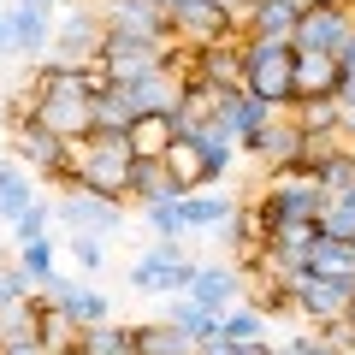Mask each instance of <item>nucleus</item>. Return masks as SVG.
Here are the masks:
<instances>
[{
    "instance_id": "nucleus-1",
    "label": "nucleus",
    "mask_w": 355,
    "mask_h": 355,
    "mask_svg": "<svg viewBox=\"0 0 355 355\" xmlns=\"http://www.w3.org/2000/svg\"><path fill=\"white\" fill-rule=\"evenodd\" d=\"M65 154H71V184L107 196V202H125V190H130V137L125 130H89Z\"/></svg>"
},
{
    "instance_id": "nucleus-2",
    "label": "nucleus",
    "mask_w": 355,
    "mask_h": 355,
    "mask_svg": "<svg viewBox=\"0 0 355 355\" xmlns=\"http://www.w3.org/2000/svg\"><path fill=\"white\" fill-rule=\"evenodd\" d=\"M243 95L266 101L272 113H291L296 107V48L291 42L243 36Z\"/></svg>"
},
{
    "instance_id": "nucleus-3",
    "label": "nucleus",
    "mask_w": 355,
    "mask_h": 355,
    "mask_svg": "<svg viewBox=\"0 0 355 355\" xmlns=\"http://www.w3.org/2000/svg\"><path fill=\"white\" fill-rule=\"evenodd\" d=\"M196 266H202V261H190L178 243H148V249L130 261V291L160 296V302H172V296H190Z\"/></svg>"
},
{
    "instance_id": "nucleus-4",
    "label": "nucleus",
    "mask_w": 355,
    "mask_h": 355,
    "mask_svg": "<svg viewBox=\"0 0 355 355\" xmlns=\"http://www.w3.org/2000/svg\"><path fill=\"white\" fill-rule=\"evenodd\" d=\"M53 225L65 231V237H113L119 225H125V207L107 202V196L83 190V184H71V190L53 196Z\"/></svg>"
},
{
    "instance_id": "nucleus-5",
    "label": "nucleus",
    "mask_w": 355,
    "mask_h": 355,
    "mask_svg": "<svg viewBox=\"0 0 355 355\" xmlns=\"http://www.w3.org/2000/svg\"><path fill=\"white\" fill-rule=\"evenodd\" d=\"M355 302V279H326V272H296L291 279V314H302L308 326H331Z\"/></svg>"
},
{
    "instance_id": "nucleus-6",
    "label": "nucleus",
    "mask_w": 355,
    "mask_h": 355,
    "mask_svg": "<svg viewBox=\"0 0 355 355\" xmlns=\"http://www.w3.org/2000/svg\"><path fill=\"white\" fill-rule=\"evenodd\" d=\"M101 42H107L101 12H89V6H65V12H53V48H48V60H60V65H95Z\"/></svg>"
},
{
    "instance_id": "nucleus-7",
    "label": "nucleus",
    "mask_w": 355,
    "mask_h": 355,
    "mask_svg": "<svg viewBox=\"0 0 355 355\" xmlns=\"http://www.w3.org/2000/svg\"><path fill=\"white\" fill-rule=\"evenodd\" d=\"M107 36H130V42H154V48H172V18L154 6V0H107L101 6Z\"/></svg>"
},
{
    "instance_id": "nucleus-8",
    "label": "nucleus",
    "mask_w": 355,
    "mask_h": 355,
    "mask_svg": "<svg viewBox=\"0 0 355 355\" xmlns=\"http://www.w3.org/2000/svg\"><path fill=\"white\" fill-rule=\"evenodd\" d=\"M254 207H261V219H266V231L272 225H284V219H326V207H331V196L320 190V184H266L261 196H249Z\"/></svg>"
},
{
    "instance_id": "nucleus-9",
    "label": "nucleus",
    "mask_w": 355,
    "mask_h": 355,
    "mask_svg": "<svg viewBox=\"0 0 355 355\" xmlns=\"http://www.w3.org/2000/svg\"><path fill=\"white\" fill-rule=\"evenodd\" d=\"M95 71H101L107 83H137V77L166 71V48H154V42H130V36H107L101 53H95Z\"/></svg>"
},
{
    "instance_id": "nucleus-10",
    "label": "nucleus",
    "mask_w": 355,
    "mask_h": 355,
    "mask_svg": "<svg viewBox=\"0 0 355 355\" xmlns=\"http://www.w3.org/2000/svg\"><path fill=\"white\" fill-rule=\"evenodd\" d=\"M302 148H308V142H302V130H296V119H291V113H272L261 130H254V137H243V142H237V154L261 160L266 172H272V166H291Z\"/></svg>"
},
{
    "instance_id": "nucleus-11",
    "label": "nucleus",
    "mask_w": 355,
    "mask_h": 355,
    "mask_svg": "<svg viewBox=\"0 0 355 355\" xmlns=\"http://www.w3.org/2000/svg\"><path fill=\"white\" fill-rule=\"evenodd\" d=\"M190 302L202 308V314H231V308L243 302V272L237 261H202L196 266V284H190Z\"/></svg>"
},
{
    "instance_id": "nucleus-12",
    "label": "nucleus",
    "mask_w": 355,
    "mask_h": 355,
    "mask_svg": "<svg viewBox=\"0 0 355 355\" xmlns=\"http://www.w3.org/2000/svg\"><path fill=\"white\" fill-rule=\"evenodd\" d=\"M302 0H249V12H243V36L254 42H291L296 24H302Z\"/></svg>"
},
{
    "instance_id": "nucleus-13",
    "label": "nucleus",
    "mask_w": 355,
    "mask_h": 355,
    "mask_svg": "<svg viewBox=\"0 0 355 355\" xmlns=\"http://www.w3.org/2000/svg\"><path fill=\"white\" fill-rule=\"evenodd\" d=\"M349 36H355V12H302L291 48L296 53H338Z\"/></svg>"
},
{
    "instance_id": "nucleus-14",
    "label": "nucleus",
    "mask_w": 355,
    "mask_h": 355,
    "mask_svg": "<svg viewBox=\"0 0 355 355\" xmlns=\"http://www.w3.org/2000/svg\"><path fill=\"white\" fill-rule=\"evenodd\" d=\"M343 65L338 53H296V107L302 101H338Z\"/></svg>"
},
{
    "instance_id": "nucleus-15",
    "label": "nucleus",
    "mask_w": 355,
    "mask_h": 355,
    "mask_svg": "<svg viewBox=\"0 0 355 355\" xmlns=\"http://www.w3.org/2000/svg\"><path fill=\"white\" fill-rule=\"evenodd\" d=\"M53 308H60V314L71 320L77 331L113 326V296H107V291H101L95 279H77V284H71V296H65V302H53Z\"/></svg>"
},
{
    "instance_id": "nucleus-16",
    "label": "nucleus",
    "mask_w": 355,
    "mask_h": 355,
    "mask_svg": "<svg viewBox=\"0 0 355 355\" xmlns=\"http://www.w3.org/2000/svg\"><path fill=\"white\" fill-rule=\"evenodd\" d=\"M36 202V172H24L18 160H0V225H18Z\"/></svg>"
},
{
    "instance_id": "nucleus-17",
    "label": "nucleus",
    "mask_w": 355,
    "mask_h": 355,
    "mask_svg": "<svg viewBox=\"0 0 355 355\" xmlns=\"http://www.w3.org/2000/svg\"><path fill=\"white\" fill-rule=\"evenodd\" d=\"M172 196H184V190L172 184V166H166V160H130V190H125V202L154 207V202H172Z\"/></svg>"
},
{
    "instance_id": "nucleus-18",
    "label": "nucleus",
    "mask_w": 355,
    "mask_h": 355,
    "mask_svg": "<svg viewBox=\"0 0 355 355\" xmlns=\"http://www.w3.org/2000/svg\"><path fill=\"white\" fill-rule=\"evenodd\" d=\"M53 48V18L48 12H24V6H12V53L30 65H42Z\"/></svg>"
},
{
    "instance_id": "nucleus-19",
    "label": "nucleus",
    "mask_w": 355,
    "mask_h": 355,
    "mask_svg": "<svg viewBox=\"0 0 355 355\" xmlns=\"http://www.w3.org/2000/svg\"><path fill=\"white\" fill-rule=\"evenodd\" d=\"M237 196L231 190H196V196H184V219H190V231H225L231 225V214H237Z\"/></svg>"
},
{
    "instance_id": "nucleus-20",
    "label": "nucleus",
    "mask_w": 355,
    "mask_h": 355,
    "mask_svg": "<svg viewBox=\"0 0 355 355\" xmlns=\"http://www.w3.org/2000/svg\"><path fill=\"white\" fill-rule=\"evenodd\" d=\"M125 137H130V160H166L172 142H178V125H172V113H148V119H137Z\"/></svg>"
},
{
    "instance_id": "nucleus-21",
    "label": "nucleus",
    "mask_w": 355,
    "mask_h": 355,
    "mask_svg": "<svg viewBox=\"0 0 355 355\" xmlns=\"http://www.w3.org/2000/svg\"><path fill=\"white\" fill-rule=\"evenodd\" d=\"M130 349L137 355H196V343L172 320H142V326H130Z\"/></svg>"
},
{
    "instance_id": "nucleus-22",
    "label": "nucleus",
    "mask_w": 355,
    "mask_h": 355,
    "mask_svg": "<svg viewBox=\"0 0 355 355\" xmlns=\"http://www.w3.org/2000/svg\"><path fill=\"white\" fill-rule=\"evenodd\" d=\"M184 142H196V148H202V160H207V172H214V184L231 172V166H237V137H231L219 119H214V125H202V130H190Z\"/></svg>"
},
{
    "instance_id": "nucleus-23",
    "label": "nucleus",
    "mask_w": 355,
    "mask_h": 355,
    "mask_svg": "<svg viewBox=\"0 0 355 355\" xmlns=\"http://www.w3.org/2000/svg\"><path fill=\"white\" fill-rule=\"evenodd\" d=\"M36 302H42V296H36ZM36 343H42L48 355H65V349H77V343H83V331H77L53 302H42V314H36Z\"/></svg>"
},
{
    "instance_id": "nucleus-24",
    "label": "nucleus",
    "mask_w": 355,
    "mask_h": 355,
    "mask_svg": "<svg viewBox=\"0 0 355 355\" xmlns=\"http://www.w3.org/2000/svg\"><path fill=\"white\" fill-rule=\"evenodd\" d=\"M266 119H272V107H266V101H254V95H243V89H237V95L225 101V113H219V125H225L231 137L243 142V137H254V130H261Z\"/></svg>"
},
{
    "instance_id": "nucleus-25",
    "label": "nucleus",
    "mask_w": 355,
    "mask_h": 355,
    "mask_svg": "<svg viewBox=\"0 0 355 355\" xmlns=\"http://www.w3.org/2000/svg\"><path fill=\"white\" fill-rule=\"evenodd\" d=\"M142 225L154 231V243H184V237H190V219H184V196L142 207Z\"/></svg>"
},
{
    "instance_id": "nucleus-26",
    "label": "nucleus",
    "mask_w": 355,
    "mask_h": 355,
    "mask_svg": "<svg viewBox=\"0 0 355 355\" xmlns=\"http://www.w3.org/2000/svg\"><path fill=\"white\" fill-rule=\"evenodd\" d=\"M160 320H172V326L184 331V338H190V343H207V338H214V331H219V320H214V314H202V308H196L190 296H172Z\"/></svg>"
},
{
    "instance_id": "nucleus-27",
    "label": "nucleus",
    "mask_w": 355,
    "mask_h": 355,
    "mask_svg": "<svg viewBox=\"0 0 355 355\" xmlns=\"http://www.w3.org/2000/svg\"><path fill=\"white\" fill-rule=\"evenodd\" d=\"M320 190H326V196L355 190V148H349V142H338V148L320 154Z\"/></svg>"
},
{
    "instance_id": "nucleus-28",
    "label": "nucleus",
    "mask_w": 355,
    "mask_h": 355,
    "mask_svg": "<svg viewBox=\"0 0 355 355\" xmlns=\"http://www.w3.org/2000/svg\"><path fill=\"white\" fill-rule=\"evenodd\" d=\"M53 249H60L53 237H36V243H18L12 261H18V272H24L30 284H48L53 272H60V266H53Z\"/></svg>"
},
{
    "instance_id": "nucleus-29",
    "label": "nucleus",
    "mask_w": 355,
    "mask_h": 355,
    "mask_svg": "<svg viewBox=\"0 0 355 355\" xmlns=\"http://www.w3.org/2000/svg\"><path fill=\"white\" fill-rule=\"evenodd\" d=\"M266 326H272V320H266L261 308H249V302H237L231 314H219V338H231V343H254V338H266Z\"/></svg>"
},
{
    "instance_id": "nucleus-30",
    "label": "nucleus",
    "mask_w": 355,
    "mask_h": 355,
    "mask_svg": "<svg viewBox=\"0 0 355 355\" xmlns=\"http://www.w3.org/2000/svg\"><path fill=\"white\" fill-rule=\"evenodd\" d=\"M320 237H338V243H355V190L331 196L326 219H320Z\"/></svg>"
},
{
    "instance_id": "nucleus-31",
    "label": "nucleus",
    "mask_w": 355,
    "mask_h": 355,
    "mask_svg": "<svg viewBox=\"0 0 355 355\" xmlns=\"http://www.w3.org/2000/svg\"><path fill=\"white\" fill-rule=\"evenodd\" d=\"M83 355H137L130 349V326H95V331H83V343H77Z\"/></svg>"
},
{
    "instance_id": "nucleus-32",
    "label": "nucleus",
    "mask_w": 355,
    "mask_h": 355,
    "mask_svg": "<svg viewBox=\"0 0 355 355\" xmlns=\"http://www.w3.org/2000/svg\"><path fill=\"white\" fill-rule=\"evenodd\" d=\"M65 254H71L77 279H95L107 266V237H65Z\"/></svg>"
},
{
    "instance_id": "nucleus-33",
    "label": "nucleus",
    "mask_w": 355,
    "mask_h": 355,
    "mask_svg": "<svg viewBox=\"0 0 355 355\" xmlns=\"http://www.w3.org/2000/svg\"><path fill=\"white\" fill-rule=\"evenodd\" d=\"M196 355H279V343L272 338H254V343H231V338H207V343H196Z\"/></svg>"
},
{
    "instance_id": "nucleus-34",
    "label": "nucleus",
    "mask_w": 355,
    "mask_h": 355,
    "mask_svg": "<svg viewBox=\"0 0 355 355\" xmlns=\"http://www.w3.org/2000/svg\"><path fill=\"white\" fill-rule=\"evenodd\" d=\"M30 296H36V284H30L24 272H18V261H6V266H0V308L30 302Z\"/></svg>"
},
{
    "instance_id": "nucleus-35",
    "label": "nucleus",
    "mask_w": 355,
    "mask_h": 355,
    "mask_svg": "<svg viewBox=\"0 0 355 355\" xmlns=\"http://www.w3.org/2000/svg\"><path fill=\"white\" fill-rule=\"evenodd\" d=\"M48 225H53V202H36V207L12 225V237H18V243H36V237H48Z\"/></svg>"
},
{
    "instance_id": "nucleus-36",
    "label": "nucleus",
    "mask_w": 355,
    "mask_h": 355,
    "mask_svg": "<svg viewBox=\"0 0 355 355\" xmlns=\"http://www.w3.org/2000/svg\"><path fill=\"white\" fill-rule=\"evenodd\" d=\"M279 355H343V349H331L320 331H296V338H284V343H279Z\"/></svg>"
},
{
    "instance_id": "nucleus-37",
    "label": "nucleus",
    "mask_w": 355,
    "mask_h": 355,
    "mask_svg": "<svg viewBox=\"0 0 355 355\" xmlns=\"http://www.w3.org/2000/svg\"><path fill=\"white\" fill-rule=\"evenodd\" d=\"M338 113H343V142L355 148V77H343V89H338Z\"/></svg>"
},
{
    "instance_id": "nucleus-38",
    "label": "nucleus",
    "mask_w": 355,
    "mask_h": 355,
    "mask_svg": "<svg viewBox=\"0 0 355 355\" xmlns=\"http://www.w3.org/2000/svg\"><path fill=\"white\" fill-rule=\"evenodd\" d=\"M0 355H48V349H42L36 338H6V343H0Z\"/></svg>"
},
{
    "instance_id": "nucleus-39",
    "label": "nucleus",
    "mask_w": 355,
    "mask_h": 355,
    "mask_svg": "<svg viewBox=\"0 0 355 355\" xmlns=\"http://www.w3.org/2000/svg\"><path fill=\"white\" fill-rule=\"evenodd\" d=\"M18 6H24V12H48V18H53V12L65 6V0H18Z\"/></svg>"
},
{
    "instance_id": "nucleus-40",
    "label": "nucleus",
    "mask_w": 355,
    "mask_h": 355,
    "mask_svg": "<svg viewBox=\"0 0 355 355\" xmlns=\"http://www.w3.org/2000/svg\"><path fill=\"white\" fill-rule=\"evenodd\" d=\"M338 65H343V77H355V36L338 48Z\"/></svg>"
},
{
    "instance_id": "nucleus-41",
    "label": "nucleus",
    "mask_w": 355,
    "mask_h": 355,
    "mask_svg": "<svg viewBox=\"0 0 355 355\" xmlns=\"http://www.w3.org/2000/svg\"><path fill=\"white\" fill-rule=\"evenodd\" d=\"M0 53H12V12H0Z\"/></svg>"
},
{
    "instance_id": "nucleus-42",
    "label": "nucleus",
    "mask_w": 355,
    "mask_h": 355,
    "mask_svg": "<svg viewBox=\"0 0 355 355\" xmlns=\"http://www.w3.org/2000/svg\"><path fill=\"white\" fill-rule=\"evenodd\" d=\"M154 6H160V12H172V6H178V0H154Z\"/></svg>"
},
{
    "instance_id": "nucleus-43",
    "label": "nucleus",
    "mask_w": 355,
    "mask_h": 355,
    "mask_svg": "<svg viewBox=\"0 0 355 355\" xmlns=\"http://www.w3.org/2000/svg\"><path fill=\"white\" fill-rule=\"evenodd\" d=\"M343 320H355V302H349V314H343Z\"/></svg>"
},
{
    "instance_id": "nucleus-44",
    "label": "nucleus",
    "mask_w": 355,
    "mask_h": 355,
    "mask_svg": "<svg viewBox=\"0 0 355 355\" xmlns=\"http://www.w3.org/2000/svg\"><path fill=\"white\" fill-rule=\"evenodd\" d=\"M65 355H83V349H65Z\"/></svg>"
}]
</instances>
